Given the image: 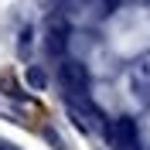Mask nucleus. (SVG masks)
<instances>
[{"instance_id": "1", "label": "nucleus", "mask_w": 150, "mask_h": 150, "mask_svg": "<svg viewBox=\"0 0 150 150\" xmlns=\"http://www.w3.org/2000/svg\"><path fill=\"white\" fill-rule=\"evenodd\" d=\"M106 137H109V143H112V150H137L140 147V137H137V123L133 120H116V123H109V130H106Z\"/></svg>"}, {"instance_id": "2", "label": "nucleus", "mask_w": 150, "mask_h": 150, "mask_svg": "<svg viewBox=\"0 0 150 150\" xmlns=\"http://www.w3.org/2000/svg\"><path fill=\"white\" fill-rule=\"evenodd\" d=\"M62 82H65V89H72V92H82L85 85H89V72H85L79 62H62Z\"/></svg>"}, {"instance_id": "3", "label": "nucleus", "mask_w": 150, "mask_h": 150, "mask_svg": "<svg viewBox=\"0 0 150 150\" xmlns=\"http://www.w3.org/2000/svg\"><path fill=\"white\" fill-rule=\"evenodd\" d=\"M28 82H31V85H38V89H41V85H45V75L38 72V68H31V72H28Z\"/></svg>"}]
</instances>
